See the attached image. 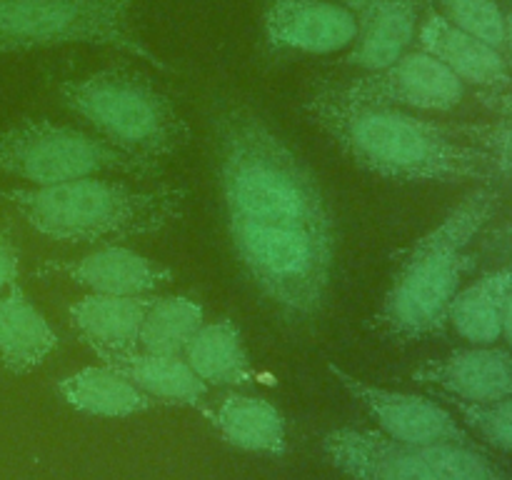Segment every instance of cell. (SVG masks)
Wrapping results in <instances>:
<instances>
[{
	"label": "cell",
	"mask_w": 512,
	"mask_h": 480,
	"mask_svg": "<svg viewBox=\"0 0 512 480\" xmlns=\"http://www.w3.org/2000/svg\"><path fill=\"white\" fill-rule=\"evenodd\" d=\"M320 448L348 480H435L418 448L380 430L343 425L328 430Z\"/></svg>",
	"instance_id": "obj_12"
},
{
	"label": "cell",
	"mask_w": 512,
	"mask_h": 480,
	"mask_svg": "<svg viewBox=\"0 0 512 480\" xmlns=\"http://www.w3.org/2000/svg\"><path fill=\"white\" fill-rule=\"evenodd\" d=\"M418 43L423 53L433 55L463 83L485 85V88L495 90L510 85V70L500 50L460 30L445 15L430 13L423 20L418 30Z\"/></svg>",
	"instance_id": "obj_16"
},
{
	"label": "cell",
	"mask_w": 512,
	"mask_h": 480,
	"mask_svg": "<svg viewBox=\"0 0 512 480\" xmlns=\"http://www.w3.org/2000/svg\"><path fill=\"white\" fill-rule=\"evenodd\" d=\"M185 363L205 385L245 388L255 383L253 360L238 323L230 318L203 323L183 353Z\"/></svg>",
	"instance_id": "obj_22"
},
{
	"label": "cell",
	"mask_w": 512,
	"mask_h": 480,
	"mask_svg": "<svg viewBox=\"0 0 512 480\" xmlns=\"http://www.w3.org/2000/svg\"><path fill=\"white\" fill-rule=\"evenodd\" d=\"M103 365L113 368L158 405L200 408L208 398V385L190 370L183 355H160L148 350H118L100 353Z\"/></svg>",
	"instance_id": "obj_19"
},
{
	"label": "cell",
	"mask_w": 512,
	"mask_h": 480,
	"mask_svg": "<svg viewBox=\"0 0 512 480\" xmlns=\"http://www.w3.org/2000/svg\"><path fill=\"white\" fill-rule=\"evenodd\" d=\"M215 433L245 453L283 458L288 453V423L275 403L263 395L230 393L205 410Z\"/></svg>",
	"instance_id": "obj_17"
},
{
	"label": "cell",
	"mask_w": 512,
	"mask_h": 480,
	"mask_svg": "<svg viewBox=\"0 0 512 480\" xmlns=\"http://www.w3.org/2000/svg\"><path fill=\"white\" fill-rule=\"evenodd\" d=\"M328 370L335 383L355 403L363 405L365 413L378 423L380 433L418 450L443 443L478 445L473 435L458 423V418L438 400L405 393V390H390L383 385H370L335 363H328Z\"/></svg>",
	"instance_id": "obj_10"
},
{
	"label": "cell",
	"mask_w": 512,
	"mask_h": 480,
	"mask_svg": "<svg viewBox=\"0 0 512 480\" xmlns=\"http://www.w3.org/2000/svg\"><path fill=\"white\" fill-rule=\"evenodd\" d=\"M500 193L490 185L465 195L438 225L398 255L373 328L395 343L443 333L465 273L473 268L470 243L498 213Z\"/></svg>",
	"instance_id": "obj_3"
},
{
	"label": "cell",
	"mask_w": 512,
	"mask_h": 480,
	"mask_svg": "<svg viewBox=\"0 0 512 480\" xmlns=\"http://www.w3.org/2000/svg\"><path fill=\"white\" fill-rule=\"evenodd\" d=\"M225 223L335 233V215L308 165L248 103L213 118Z\"/></svg>",
	"instance_id": "obj_1"
},
{
	"label": "cell",
	"mask_w": 512,
	"mask_h": 480,
	"mask_svg": "<svg viewBox=\"0 0 512 480\" xmlns=\"http://www.w3.org/2000/svg\"><path fill=\"white\" fill-rule=\"evenodd\" d=\"M305 115L358 168L398 183H460L490 180L493 155L463 143L443 125L415 118L403 108L348 103L315 88L303 103Z\"/></svg>",
	"instance_id": "obj_2"
},
{
	"label": "cell",
	"mask_w": 512,
	"mask_h": 480,
	"mask_svg": "<svg viewBox=\"0 0 512 480\" xmlns=\"http://www.w3.org/2000/svg\"><path fill=\"white\" fill-rule=\"evenodd\" d=\"M450 403L478 438L493 448L512 453V398L493 400V403H463V400H450Z\"/></svg>",
	"instance_id": "obj_26"
},
{
	"label": "cell",
	"mask_w": 512,
	"mask_h": 480,
	"mask_svg": "<svg viewBox=\"0 0 512 480\" xmlns=\"http://www.w3.org/2000/svg\"><path fill=\"white\" fill-rule=\"evenodd\" d=\"M120 3H125V5H128V8H133V3H135V0H120Z\"/></svg>",
	"instance_id": "obj_33"
},
{
	"label": "cell",
	"mask_w": 512,
	"mask_h": 480,
	"mask_svg": "<svg viewBox=\"0 0 512 480\" xmlns=\"http://www.w3.org/2000/svg\"><path fill=\"white\" fill-rule=\"evenodd\" d=\"M505 43L510 45V53H512V10L508 18H505Z\"/></svg>",
	"instance_id": "obj_31"
},
{
	"label": "cell",
	"mask_w": 512,
	"mask_h": 480,
	"mask_svg": "<svg viewBox=\"0 0 512 480\" xmlns=\"http://www.w3.org/2000/svg\"><path fill=\"white\" fill-rule=\"evenodd\" d=\"M78 43L108 45L163 73H173L140 38L130 23V8L120 0H0V53Z\"/></svg>",
	"instance_id": "obj_7"
},
{
	"label": "cell",
	"mask_w": 512,
	"mask_h": 480,
	"mask_svg": "<svg viewBox=\"0 0 512 480\" xmlns=\"http://www.w3.org/2000/svg\"><path fill=\"white\" fill-rule=\"evenodd\" d=\"M65 108L83 118L113 148L145 160L178 155L190 125L153 80L128 65H108L58 85Z\"/></svg>",
	"instance_id": "obj_5"
},
{
	"label": "cell",
	"mask_w": 512,
	"mask_h": 480,
	"mask_svg": "<svg viewBox=\"0 0 512 480\" xmlns=\"http://www.w3.org/2000/svg\"><path fill=\"white\" fill-rule=\"evenodd\" d=\"M415 383L433 388L448 400L493 403L512 398V350L475 345L428 360L413 370Z\"/></svg>",
	"instance_id": "obj_13"
},
{
	"label": "cell",
	"mask_w": 512,
	"mask_h": 480,
	"mask_svg": "<svg viewBox=\"0 0 512 480\" xmlns=\"http://www.w3.org/2000/svg\"><path fill=\"white\" fill-rule=\"evenodd\" d=\"M500 338L508 340V345L512 348V290L505 300V308H503V335Z\"/></svg>",
	"instance_id": "obj_30"
},
{
	"label": "cell",
	"mask_w": 512,
	"mask_h": 480,
	"mask_svg": "<svg viewBox=\"0 0 512 480\" xmlns=\"http://www.w3.org/2000/svg\"><path fill=\"white\" fill-rule=\"evenodd\" d=\"M0 175L33 185H58L95 175H125L150 183L160 163L113 148L98 135L50 120H23L0 130Z\"/></svg>",
	"instance_id": "obj_8"
},
{
	"label": "cell",
	"mask_w": 512,
	"mask_h": 480,
	"mask_svg": "<svg viewBox=\"0 0 512 480\" xmlns=\"http://www.w3.org/2000/svg\"><path fill=\"white\" fill-rule=\"evenodd\" d=\"M355 18V38L343 63L378 70L408 53L418 35V0H343Z\"/></svg>",
	"instance_id": "obj_15"
},
{
	"label": "cell",
	"mask_w": 512,
	"mask_h": 480,
	"mask_svg": "<svg viewBox=\"0 0 512 480\" xmlns=\"http://www.w3.org/2000/svg\"><path fill=\"white\" fill-rule=\"evenodd\" d=\"M503 238L508 240V243H512V225H508V228L503 230Z\"/></svg>",
	"instance_id": "obj_32"
},
{
	"label": "cell",
	"mask_w": 512,
	"mask_h": 480,
	"mask_svg": "<svg viewBox=\"0 0 512 480\" xmlns=\"http://www.w3.org/2000/svg\"><path fill=\"white\" fill-rule=\"evenodd\" d=\"M205 323L203 305L188 295H153L140 325L138 348L160 355H183Z\"/></svg>",
	"instance_id": "obj_24"
},
{
	"label": "cell",
	"mask_w": 512,
	"mask_h": 480,
	"mask_svg": "<svg viewBox=\"0 0 512 480\" xmlns=\"http://www.w3.org/2000/svg\"><path fill=\"white\" fill-rule=\"evenodd\" d=\"M55 393L78 413L90 418L123 420L158 408L153 398L135 388L128 378L108 365H88L63 375L55 383Z\"/></svg>",
	"instance_id": "obj_21"
},
{
	"label": "cell",
	"mask_w": 512,
	"mask_h": 480,
	"mask_svg": "<svg viewBox=\"0 0 512 480\" xmlns=\"http://www.w3.org/2000/svg\"><path fill=\"white\" fill-rule=\"evenodd\" d=\"M512 290V270H493L455 293L448 323L473 345H493L503 335V308Z\"/></svg>",
	"instance_id": "obj_23"
},
{
	"label": "cell",
	"mask_w": 512,
	"mask_h": 480,
	"mask_svg": "<svg viewBox=\"0 0 512 480\" xmlns=\"http://www.w3.org/2000/svg\"><path fill=\"white\" fill-rule=\"evenodd\" d=\"M318 88L348 103L413 110H453L465 95L463 80L423 50L405 53L395 63L368 70L360 78Z\"/></svg>",
	"instance_id": "obj_9"
},
{
	"label": "cell",
	"mask_w": 512,
	"mask_h": 480,
	"mask_svg": "<svg viewBox=\"0 0 512 480\" xmlns=\"http://www.w3.org/2000/svg\"><path fill=\"white\" fill-rule=\"evenodd\" d=\"M0 200L50 240L118 245L158 235L178 223L188 203V188L133 185L95 175L58 185L0 190Z\"/></svg>",
	"instance_id": "obj_4"
},
{
	"label": "cell",
	"mask_w": 512,
	"mask_h": 480,
	"mask_svg": "<svg viewBox=\"0 0 512 480\" xmlns=\"http://www.w3.org/2000/svg\"><path fill=\"white\" fill-rule=\"evenodd\" d=\"M58 333L18 283L0 295V368L10 375L38 370L58 348Z\"/></svg>",
	"instance_id": "obj_20"
},
{
	"label": "cell",
	"mask_w": 512,
	"mask_h": 480,
	"mask_svg": "<svg viewBox=\"0 0 512 480\" xmlns=\"http://www.w3.org/2000/svg\"><path fill=\"white\" fill-rule=\"evenodd\" d=\"M445 13L453 25L485 40L493 48L505 45V15L495 0H443Z\"/></svg>",
	"instance_id": "obj_27"
},
{
	"label": "cell",
	"mask_w": 512,
	"mask_h": 480,
	"mask_svg": "<svg viewBox=\"0 0 512 480\" xmlns=\"http://www.w3.org/2000/svg\"><path fill=\"white\" fill-rule=\"evenodd\" d=\"M20 273V250L13 233L8 228H0V295L18 283Z\"/></svg>",
	"instance_id": "obj_29"
},
{
	"label": "cell",
	"mask_w": 512,
	"mask_h": 480,
	"mask_svg": "<svg viewBox=\"0 0 512 480\" xmlns=\"http://www.w3.org/2000/svg\"><path fill=\"white\" fill-rule=\"evenodd\" d=\"M228 235L243 273L285 323H310L323 313L333 283L335 233L228 223Z\"/></svg>",
	"instance_id": "obj_6"
},
{
	"label": "cell",
	"mask_w": 512,
	"mask_h": 480,
	"mask_svg": "<svg viewBox=\"0 0 512 480\" xmlns=\"http://www.w3.org/2000/svg\"><path fill=\"white\" fill-rule=\"evenodd\" d=\"M65 275L80 288L103 295H153L173 283L175 270L120 245H105L78 260L48 263L40 275Z\"/></svg>",
	"instance_id": "obj_14"
},
{
	"label": "cell",
	"mask_w": 512,
	"mask_h": 480,
	"mask_svg": "<svg viewBox=\"0 0 512 480\" xmlns=\"http://www.w3.org/2000/svg\"><path fill=\"white\" fill-rule=\"evenodd\" d=\"M435 480H512L508 470L490 460L478 445L443 443L420 448Z\"/></svg>",
	"instance_id": "obj_25"
},
{
	"label": "cell",
	"mask_w": 512,
	"mask_h": 480,
	"mask_svg": "<svg viewBox=\"0 0 512 480\" xmlns=\"http://www.w3.org/2000/svg\"><path fill=\"white\" fill-rule=\"evenodd\" d=\"M263 30L273 53L330 55L350 48L355 18L330 0H263Z\"/></svg>",
	"instance_id": "obj_11"
},
{
	"label": "cell",
	"mask_w": 512,
	"mask_h": 480,
	"mask_svg": "<svg viewBox=\"0 0 512 480\" xmlns=\"http://www.w3.org/2000/svg\"><path fill=\"white\" fill-rule=\"evenodd\" d=\"M493 108L498 110V123L478 130L483 138V148L493 155L498 173H505L512 180V95H493Z\"/></svg>",
	"instance_id": "obj_28"
},
{
	"label": "cell",
	"mask_w": 512,
	"mask_h": 480,
	"mask_svg": "<svg viewBox=\"0 0 512 480\" xmlns=\"http://www.w3.org/2000/svg\"><path fill=\"white\" fill-rule=\"evenodd\" d=\"M153 295H103L88 293L70 305V325L75 335L100 353L138 348L140 325Z\"/></svg>",
	"instance_id": "obj_18"
}]
</instances>
